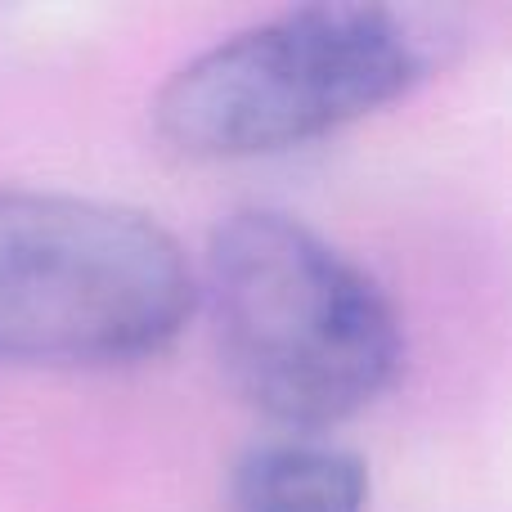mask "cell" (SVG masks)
Here are the masks:
<instances>
[{
  "label": "cell",
  "mask_w": 512,
  "mask_h": 512,
  "mask_svg": "<svg viewBox=\"0 0 512 512\" xmlns=\"http://www.w3.org/2000/svg\"><path fill=\"white\" fill-rule=\"evenodd\" d=\"M198 297L234 391L301 436L378 405L405 369V324L382 283L279 207L221 216Z\"/></svg>",
  "instance_id": "1"
},
{
  "label": "cell",
  "mask_w": 512,
  "mask_h": 512,
  "mask_svg": "<svg viewBox=\"0 0 512 512\" xmlns=\"http://www.w3.org/2000/svg\"><path fill=\"white\" fill-rule=\"evenodd\" d=\"M427 72L432 45L409 14L324 0L239 27L185 59L153 99V122L189 158H270L396 104Z\"/></svg>",
  "instance_id": "2"
},
{
  "label": "cell",
  "mask_w": 512,
  "mask_h": 512,
  "mask_svg": "<svg viewBox=\"0 0 512 512\" xmlns=\"http://www.w3.org/2000/svg\"><path fill=\"white\" fill-rule=\"evenodd\" d=\"M194 306L198 274L158 216L0 185V364H140L185 333Z\"/></svg>",
  "instance_id": "3"
},
{
  "label": "cell",
  "mask_w": 512,
  "mask_h": 512,
  "mask_svg": "<svg viewBox=\"0 0 512 512\" xmlns=\"http://www.w3.org/2000/svg\"><path fill=\"white\" fill-rule=\"evenodd\" d=\"M230 512H369V468L319 436L265 441L234 468Z\"/></svg>",
  "instance_id": "4"
}]
</instances>
